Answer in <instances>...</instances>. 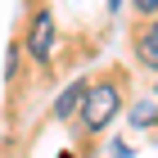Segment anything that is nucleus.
Returning a JSON list of instances; mask_svg holds the SVG:
<instances>
[{
	"label": "nucleus",
	"instance_id": "1",
	"mask_svg": "<svg viewBox=\"0 0 158 158\" xmlns=\"http://www.w3.org/2000/svg\"><path fill=\"white\" fill-rule=\"evenodd\" d=\"M113 113H118V86H113V81L86 86V95H81V122H86V131L109 127Z\"/></svg>",
	"mask_w": 158,
	"mask_h": 158
},
{
	"label": "nucleus",
	"instance_id": "2",
	"mask_svg": "<svg viewBox=\"0 0 158 158\" xmlns=\"http://www.w3.org/2000/svg\"><path fill=\"white\" fill-rule=\"evenodd\" d=\"M50 50H54V18L50 14H36V23H32V36H27V54L36 63L50 59Z\"/></svg>",
	"mask_w": 158,
	"mask_h": 158
},
{
	"label": "nucleus",
	"instance_id": "3",
	"mask_svg": "<svg viewBox=\"0 0 158 158\" xmlns=\"http://www.w3.org/2000/svg\"><path fill=\"white\" fill-rule=\"evenodd\" d=\"M135 54H140V63H145V68H158V23L145 27V32L135 36Z\"/></svg>",
	"mask_w": 158,
	"mask_h": 158
},
{
	"label": "nucleus",
	"instance_id": "4",
	"mask_svg": "<svg viewBox=\"0 0 158 158\" xmlns=\"http://www.w3.org/2000/svg\"><path fill=\"white\" fill-rule=\"evenodd\" d=\"M81 95H86V86L77 81V86H68V90H63L59 99H54V113H59V118H68V113L77 109V104H81Z\"/></svg>",
	"mask_w": 158,
	"mask_h": 158
},
{
	"label": "nucleus",
	"instance_id": "5",
	"mask_svg": "<svg viewBox=\"0 0 158 158\" xmlns=\"http://www.w3.org/2000/svg\"><path fill=\"white\" fill-rule=\"evenodd\" d=\"M135 14H158V0H135Z\"/></svg>",
	"mask_w": 158,
	"mask_h": 158
}]
</instances>
